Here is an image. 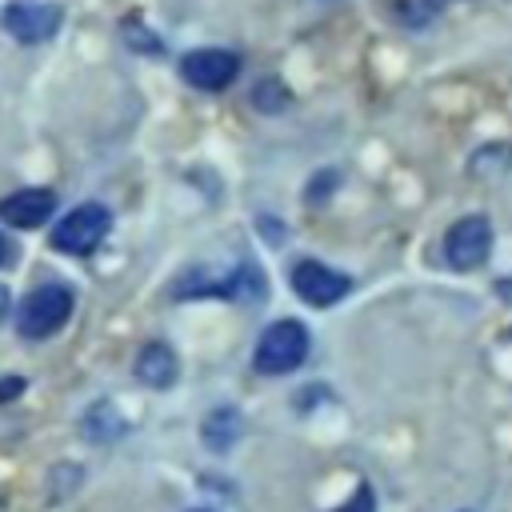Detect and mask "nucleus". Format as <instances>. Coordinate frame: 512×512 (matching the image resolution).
I'll return each mask as SVG.
<instances>
[{
	"mask_svg": "<svg viewBox=\"0 0 512 512\" xmlns=\"http://www.w3.org/2000/svg\"><path fill=\"white\" fill-rule=\"evenodd\" d=\"M72 308H76V296L68 284H40L20 300L16 328L28 340H48L72 320Z\"/></svg>",
	"mask_w": 512,
	"mask_h": 512,
	"instance_id": "1",
	"label": "nucleus"
},
{
	"mask_svg": "<svg viewBox=\"0 0 512 512\" xmlns=\"http://www.w3.org/2000/svg\"><path fill=\"white\" fill-rule=\"evenodd\" d=\"M308 356V328L300 320H276L252 352V368L264 376H284L292 368H300Z\"/></svg>",
	"mask_w": 512,
	"mask_h": 512,
	"instance_id": "2",
	"label": "nucleus"
},
{
	"mask_svg": "<svg viewBox=\"0 0 512 512\" xmlns=\"http://www.w3.org/2000/svg\"><path fill=\"white\" fill-rule=\"evenodd\" d=\"M112 228V212L104 204H80L52 228V248L68 256H88Z\"/></svg>",
	"mask_w": 512,
	"mask_h": 512,
	"instance_id": "3",
	"label": "nucleus"
},
{
	"mask_svg": "<svg viewBox=\"0 0 512 512\" xmlns=\"http://www.w3.org/2000/svg\"><path fill=\"white\" fill-rule=\"evenodd\" d=\"M0 20H4V28H8L12 40H20V44H44V40H52L60 32L64 12L56 4H40V0H12V4H4Z\"/></svg>",
	"mask_w": 512,
	"mask_h": 512,
	"instance_id": "4",
	"label": "nucleus"
},
{
	"mask_svg": "<svg viewBox=\"0 0 512 512\" xmlns=\"http://www.w3.org/2000/svg\"><path fill=\"white\" fill-rule=\"evenodd\" d=\"M240 72V56L224 48H196L180 60V76L200 92H224Z\"/></svg>",
	"mask_w": 512,
	"mask_h": 512,
	"instance_id": "5",
	"label": "nucleus"
},
{
	"mask_svg": "<svg viewBox=\"0 0 512 512\" xmlns=\"http://www.w3.org/2000/svg\"><path fill=\"white\" fill-rule=\"evenodd\" d=\"M488 248H492V224L484 216H464L444 236V260L452 268H460V272L480 268L488 260Z\"/></svg>",
	"mask_w": 512,
	"mask_h": 512,
	"instance_id": "6",
	"label": "nucleus"
},
{
	"mask_svg": "<svg viewBox=\"0 0 512 512\" xmlns=\"http://www.w3.org/2000/svg\"><path fill=\"white\" fill-rule=\"evenodd\" d=\"M292 288H296V296H300L304 304H312V308H328V304H336V300L348 296L352 280H348L344 272L320 264V260H300V264L292 268Z\"/></svg>",
	"mask_w": 512,
	"mask_h": 512,
	"instance_id": "7",
	"label": "nucleus"
},
{
	"mask_svg": "<svg viewBox=\"0 0 512 512\" xmlns=\"http://www.w3.org/2000/svg\"><path fill=\"white\" fill-rule=\"evenodd\" d=\"M56 212V192L52 188H20L0 200V220L12 228H40Z\"/></svg>",
	"mask_w": 512,
	"mask_h": 512,
	"instance_id": "8",
	"label": "nucleus"
},
{
	"mask_svg": "<svg viewBox=\"0 0 512 512\" xmlns=\"http://www.w3.org/2000/svg\"><path fill=\"white\" fill-rule=\"evenodd\" d=\"M180 364H176V352L168 344H144L140 356H136V380L148 384V388H168L176 380Z\"/></svg>",
	"mask_w": 512,
	"mask_h": 512,
	"instance_id": "9",
	"label": "nucleus"
},
{
	"mask_svg": "<svg viewBox=\"0 0 512 512\" xmlns=\"http://www.w3.org/2000/svg\"><path fill=\"white\" fill-rule=\"evenodd\" d=\"M204 444L212 448V452H224V448H232V440L240 436V416L232 412V408H216L208 420H204Z\"/></svg>",
	"mask_w": 512,
	"mask_h": 512,
	"instance_id": "10",
	"label": "nucleus"
},
{
	"mask_svg": "<svg viewBox=\"0 0 512 512\" xmlns=\"http://www.w3.org/2000/svg\"><path fill=\"white\" fill-rule=\"evenodd\" d=\"M120 432H124V420H120V412H116L108 400H100V404L88 408V416H84V436H92V440H112V436H120Z\"/></svg>",
	"mask_w": 512,
	"mask_h": 512,
	"instance_id": "11",
	"label": "nucleus"
},
{
	"mask_svg": "<svg viewBox=\"0 0 512 512\" xmlns=\"http://www.w3.org/2000/svg\"><path fill=\"white\" fill-rule=\"evenodd\" d=\"M252 104L264 108V112H276V108L288 104V88H284L280 80H260V84L252 88Z\"/></svg>",
	"mask_w": 512,
	"mask_h": 512,
	"instance_id": "12",
	"label": "nucleus"
},
{
	"mask_svg": "<svg viewBox=\"0 0 512 512\" xmlns=\"http://www.w3.org/2000/svg\"><path fill=\"white\" fill-rule=\"evenodd\" d=\"M336 512H376V500H372V488L368 484H360L356 492H352V500H344Z\"/></svg>",
	"mask_w": 512,
	"mask_h": 512,
	"instance_id": "13",
	"label": "nucleus"
},
{
	"mask_svg": "<svg viewBox=\"0 0 512 512\" xmlns=\"http://www.w3.org/2000/svg\"><path fill=\"white\" fill-rule=\"evenodd\" d=\"M24 392V380L20 376H0V400H12Z\"/></svg>",
	"mask_w": 512,
	"mask_h": 512,
	"instance_id": "14",
	"label": "nucleus"
},
{
	"mask_svg": "<svg viewBox=\"0 0 512 512\" xmlns=\"http://www.w3.org/2000/svg\"><path fill=\"white\" fill-rule=\"evenodd\" d=\"M8 312H12V296H8V288L0 284V324L8 320Z\"/></svg>",
	"mask_w": 512,
	"mask_h": 512,
	"instance_id": "15",
	"label": "nucleus"
},
{
	"mask_svg": "<svg viewBox=\"0 0 512 512\" xmlns=\"http://www.w3.org/2000/svg\"><path fill=\"white\" fill-rule=\"evenodd\" d=\"M496 292H500V300H508V304H512V276H508V280H500V284H496Z\"/></svg>",
	"mask_w": 512,
	"mask_h": 512,
	"instance_id": "16",
	"label": "nucleus"
},
{
	"mask_svg": "<svg viewBox=\"0 0 512 512\" xmlns=\"http://www.w3.org/2000/svg\"><path fill=\"white\" fill-rule=\"evenodd\" d=\"M8 260V240H4V232H0V264Z\"/></svg>",
	"mask_w": 512,
	"mask_h": 512,
	"instance_id": "17",
	"label": "nucleus"
},
{
	"mask_svg": "<svg viewBox=\"0 0 512 512\" xmlns=\"http://www.w3.org/2000/svg\"><path fill=\"white\" fill-rule=\"evenodd\" d=\"M200 512H204V508H200Z\"/></svg>",
	"mask_w": 512,
	"mask_h": 512,
	"instance_id": "18",
	"label": "nucleus"
}]
</instances>
